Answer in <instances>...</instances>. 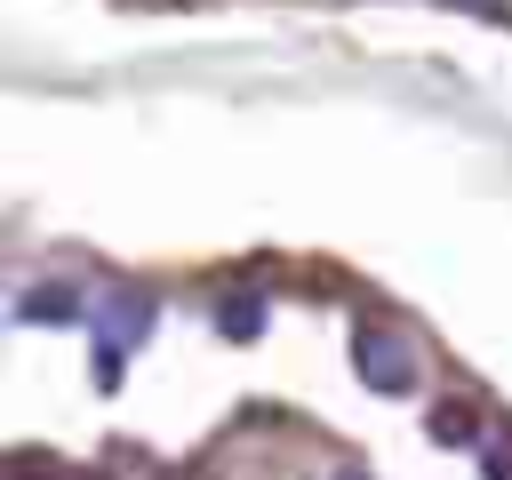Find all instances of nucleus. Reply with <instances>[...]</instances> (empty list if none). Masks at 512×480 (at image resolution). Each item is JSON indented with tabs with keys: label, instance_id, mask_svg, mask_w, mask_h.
<instances>
[{
	"label": "nucleus",
	"instance_id": "1",
	"mask_svg": "<svg viewBox=\"0 0 512 480\" xmlns=\"http://www.w3.org/2000/svg\"><path fill=\"white\" fill-rule=\"evenodd\" d=\"M144 328H152V304H144V296H112V304H104V320H96V384H104V392L120 384V352L144 344Z\"/></svg>",
	"mask_w": 512,
	"mask_h": 480
},
{
	"label": "nucleus",
	"instance_id": "2",
	"mask_svg": "<svg viewBox=\"0 0 512 480\" xmlns=\"http://www.w3.org/2000/svg\"><path fill=\"white\" fill-rule=\"evenodd\" d=\"M352 352H360V376H368L376 392H408V384H416V360H408V344H400L392 328H360Z\"/></svg>",
	"mask_w": 512,
	"mask_h": 480
},
{
	"label": "nucleus",
	"instance_id": "3",
	"mask_svg": "<svg viewBox=\"0 0 512 480\" xmlns=\"http://www.w3.org/2000/svg\"><path fill=\"white\" fill-rule=\"evenodd\" d=\"M216 328H224L232 344L264 336V296H224V304H216Z\"/></svg>",
	"mask_w": 512,
	"mask_h": 480
},
{
	"label": "nucleus",
	"instance_id": "4",
	"mask_svg": "<svg viewBox=\"0 0 512 480\" xmlns=\"http://www.w3.org/2000/svg\"><path fill=\"white\" fill-rule=\"evenodd\" d=\"M24 320H40V328H48V320H88V312H80V296H72V288H32V296H24Z\"/></svg>",
	"mask_w": 512,
	"mask_h": 480
},
{
	"label": "nucleus",
	"instance_id": "5",
	"mask_svg": "<svg viewBox=\"0 0 512 480\" xmlns=\"http://www.w3.org/2000/svg\"><path fill=\"white\" fill-rule=\"evenodd\" d=\"M432 432H440L448 448H472V408H464V400H456V408L440 400V408H432Z\"/></svg>",
	"mask_w": 512,
	"mask_h": 480
},
{
	"label": "nucleus",
	"instance_id": "6",
	"mask_svg": "<svg viewBox=\"0 0 512 480\" xmlns=\"http://www.w3.org/2000/svg\"><path fill=\"white\" fill-rule=\"evenodd\" d=\"M328 480H368V472H360V464H336V472H328Z\"/></svg>",
	"mask_w": 512,
	"mask_h": 480
}]
</instances>
